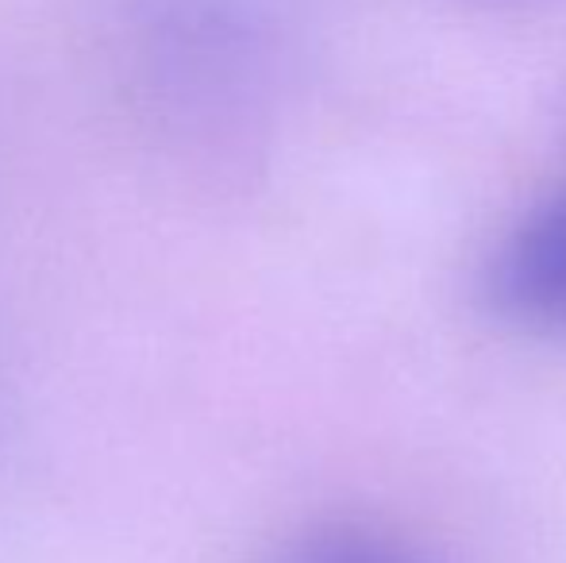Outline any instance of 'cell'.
<instances>
[{"label": "cell", "mask_w": 566, "mask_h": 563, "mask_svg": "<svg viewBox=\"0 0 566 563\" xmlns=\"http://www.w3.org/2000/svg\"><path fill=\"white\" fill-rule=\"evenodd\" d=\"M277 563H424L409 544L366 525H324L285 549Z\"/></svg>", "instance_id": "obj_2"}, {"label": "cell", "mask_w": 566, "mask_h": 563, "mask_svg": "<svg viewBox=\"0 0 566 563\" xmlns=\"http://www.w3.org/2000/svg\"><path fill=\"white\" fill-rule=\"evenodd\" d=\"M490 301L532 332H566V186L536 205L490 267Z\"/></svg>", "instance_id": "obj_1"}]
</instances>
